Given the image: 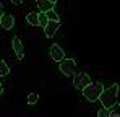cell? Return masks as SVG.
I'll return each mask as SVG.
<instances>
[{
  "label": "cell",
  "instance_id": "16",
  "mask_svg": "<svg viewBox=\"0 0 120 117\" xmlns=\"http://www.w3.org/2000/svg\"><path fill=\"white\" fill-rule=\"evenodd\" d=\"M110 117H120V106H114L110 109Z\"/></svg>",
  "mask_w": 120,
  "mask_h": 117
},
{
  "label": "cell",
  "instance_id": "5",
  "mask_svg": "<svg viewBox=\"0 0 120 117\" xmlns=\"http://www.w3.org/2000/svg\"><path fill=\"white\" fill-rule=\"evenodd\" d=\"M49 54H50L52 60H55V62H59V63L62 62V60H65V52H63V49L60 47L59 44H52Z\"/></svg>",
  "mask_w": 120,
  "mask_h": 117
},
{
  "label": "cell",
  "instance_id": "11",
  "mask_svg": "<svg viewBox=\"0 0 120 117\" xmlns=\"http://www.w3.org/2000/svg\"><path fill=\"white\" fill-rule=\"evenodd\" d=\"M49 23H50V20L47 18V15H45V13H39V26H41V28L45 29Z\"/></svg>",
  "mask_w": 120,
  "mask_h": 117
},
{
  "label": "cell",
  "instance_id": "19",
  "mask_svg": "<svg viewBox=\"0 0 120 117\" xmlns=\"http://www.w3.org/2000/svg\"><path fill=\"white\" fill-rule=\"evenodd\" d=\"M119 106H120V104H119Z\"/></svg>",
  "mask_w": 120,
  "mask_h": 117
},
{
  "label": "cell",
  "instance_id": "1",
  "mask_svg": "<svg viewBox=\"0 0 120 117\" xmlns=\"http://www.w3.org/2000/svg\"><path fill=\"white\" fill-rule=\"evenodd\" d=\"M117 96H119V85H112V86L105 88L104 93H102V96H101V99H99L102 107L112 109L117 104Z\"/></svg>",
  "mask_w": 120,
  "mask_h": 117
},
{
  "label": "cell",
  "instance_id": "18",
  "mask_svg": "<svg viewBox=\"0 0 120 117\" xmlns=\"http://www.w3.org/2000/svg\"><path fill=\"white\" fill-rule=\"evenodd\" d=\"M52 3H57V0H52Z\"/></svg>",
  "mask_w": 120,
  "mask_h": 117
},
{
  "label": "cell",
  "instance_id": "12",
  "mask_svg": "<svg viewBox=\"0 0 120 117\" xmlns=\"http://www.w3.org/2000/svg\"><path fill=\"white\" fill-rule=\"evenodd\" d=\"M8 72H10V68H8L7 62H5V60H0V75H2V77H7Z\"/></svg>",
  "mask_w": 120,
  "mask_h": 117
},
{
  "label": "cell",
  "instance_id": "17",
  "mask_svg": "<svg viewBox=\"0 0 120 117\" xmlns=\"http://www.w3.org/2000/svg\"><path fill=\"white\" fill-rule=\"evenodd\" d=\"M10 2H11V3H15V5H20V3H21V0H10Z\"/></svg>",
  "mask_w": 120,
  "mask_h": 117
},
{
  "label": "cell",
  "instance_id": "10",
  "mask_svg": "<svg viewBox=\"0 0 120 117\" xmlns=\"http://www.w3.org/2000/svg\"><path fill=\"white\" fill-rule=\"evenodd\" d=\"M26 21L31 24V26H39V15L36 12H31L28 16H26Z\"/></svg>",
  "mask_w": 120,
  "mask_h": 117
},
{
  "label": "cell",
  "instance_id": "6",
  "mask_svg": "<svg viewBox=\"0 0 120 117\" xmlns=\"http://www.w3.org/2000/svg\"><path fill=\"white\" fill-rule=\"evenodd\" d=\"M11 46H13V52H15V55L18 60L24 57V49H23V42H21V39L18 36H15L13 41H11Z\"/></svg>",
  "mask_w": 120,
  "mask_h": 117
},
{
  "label": "cell",
  "instance_id": "7",
  "mask_svg": "<svg viewBox=\"0 0 120 117\" xmlns=\"http://www.w3.org/2000/svg\"><path fill=\"white\" fill-rule=\"evenodd\" d=\"M0 24L3 29H11L15 26V18L11 15H7V13H2V18H0Z\"/></svg>",
  "mask_w": 120,
  "mask_h": 117
},
{
  "label": "cell",
  "instance_id": "14",
  "mask_svg": "<svg viewBox=\"0 0 120 117\" xmlns=\"http://www.w3.org/2000/svg\"><path fill=\"white\" fill-rule=\"evenodd\" d=\"M45 15H47V18L50 20V21H60V20H59V15H57V13H55L54 10H49V12H47Z\"/></svg>",
  "mask_w": 120,
  "mask_h": 117
},
{
  "label": "cell",
  "instance_id": "2",
  "mask_svg": "<svg viewBox=\"0 0 120 117\" xmlns=\"http://www.w3.org/2000/svg\"><path fill=\"white\" fill-rule=\"evenodd\" d=\"M102 93H104V86H102V83H99V81H94L93 85H89V86H86V88L83 90L84 98H86L88 101H91V102L101 99Z\"/></svg>",
  "mask_w": 120,
  "mask_h": 117
},
{
  "label": "cell",
  "instance_id": "4",
  "mask_svg": "<svg viewBox=\"0 0 120 117\" xmlns=\"http://www.w3.org/2000/svg\"><path fill=\"white\" fill-rule=\"evenodd\" d=\"M73 85H75L76 90H84L86 86L93 85V81H91V78H89V75H88L86 72H78V73L75 75Z\"/></svg>",
  "mask_w": 120,
  "mask_h": 117
},
{
  "label": "cell",
  "instance_id": "9",
  "mask_svg": "<svg viewBox=\"0 0 120 117\" xmlns=\"http://www.w3.org/2000/svg\"><path fill=\"white\" fill-rule=\"evenodd\" d=\"M38 7H39L41 13H47L49 10H54V3L52 0H36Z\"/></svg>",
  "mask_w": 120,
  "mask_h": 117
},
{
  "label": "cell",
  "instance_id": "3",
  "mask_svg": "<svg viewBox=\"0 0 120 117\" xmlns=\"http://www.w3.org/2000/svg\"><path fill=\"white\" fill-rule=\"evenodd\" d=\"M59 68L65 77H71L76 72V62L73 58H65V60H62L59 63Z\"/></svg>",
  "mask_w": 120,
  "mask_h": 117
},
{
  "label": "cell",
  "instance_id": "15",
  "mask_svg": "<svg viewBox=\"0 0 120 117\" xmlns=\"http://www.w3.org/2000/svg\"><path fill=\"white\" fill-rule=\"evenodd\" d=\"M98 117H110V109H105V107H101Z\"/></svg>",
  "mask_w": 120,
  "mask_h": 117
},
{
  "label": "cell",
  "instance_id": "13",
  "mask_svg": "<svg viewBox=\"0 0 120 117\" xmlns=\"http://www.w3.org/2000/svg\"><path fill=\"white\" fill-rule=\"evenodd\" d=\"M38 99H39V94H38V93H31V94L28 96V104H31V106H33V104H36V102H38Z\"/></svg>",
  "mask_w": 120,
  "mask_h": 117
},
{
  "label": "cell",
  "instance_id": "8",
  "mask_svg": "<svg viewBox=\"0 0 120 117\" xmlns=\"http://www.w3.org/2000/svg\"><path fill=\"white\" fill-rule=\"evenodd\" d=\"M59 28H60V21H50V23L47 24V28L44 29V33H45L47 38H52V36L59 31Z\"/></svg>",
  "mask_w": 120,
  "mask_h": 117
}]
</instances>
